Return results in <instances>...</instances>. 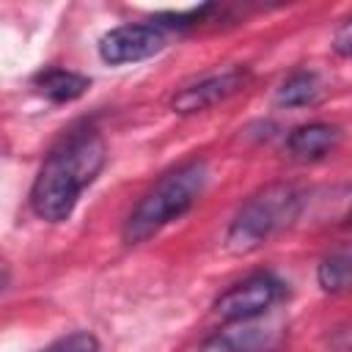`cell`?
Returning a JSON list of instances; mask_svg holds the SVG:
<instances>
[{"label": "cell", "instance_id": "obj_6", "mask_svg": "<svg viewBox=\"0 0 352 352\" xmlns=\"http://www.w3.org/2000/svg\"><path fill=\"white\" fill-rule=\"evenodd\" d=\"M165 47V30L154 22H129L107 30L99 38V58L110 66L138 63Z\"/></svg>", "mask_w": 352, "mask_h": 352}, {"label": "cell", "instance_id": "obj_14", "mask_svg": "<svg viewBox=\"0 0 352 352\" xmlns=\"http://www.w3.org/2000/svg\"><path fill=\"white\" fill-rule=\"evenodd\" d=\"M333 50L338 55H352V16L344 19L333 33Z\"/></svg>", "mask_w": 352, "mask_h": 352}, {"label": "cell", "instance_id": "obj_12", "mask_svg": "<svg viewBox=\"0 0 352 352\" xmlns=\"http://www.w3.org/2000/svg\"><path fill=\"white\" fill-rule=\"evenodd\" d=\"M316 280L322 292L338 294L352 289V250H333L316 267Z\"/></svg>", "mask_w": 352, "mask_h": 352}, {"label": "cell", "instance_id": "obj_3", "mask_svg": "<svg viewBox=\"0 0 352 352\" xmlns=\"http://www.w3.org/2000/svg\"><path fill=\"white\" fill-rule=\"evenodd\" d=\"M305 192L292 182H275L250 195L226 231V248L236 256L261 248L280 228L300 220Z\"/></svg>", "mask_w": 352, "mask_h": 352}, {"label": "cell", "instance_id": "obj_1", "mask_svg": "<svg viewBox=\"0 0 352 352\" xmlns=\"http://www.w3.org/2000/svg\"><path fill=\"white\" fill-rule=\"evenodd\" d=\"M104 160L107 146L96 129L69 132L41 162L30 187V209L47 223L66 220L82 190L102 173Z\"/></svg>", "mask_w": 352, "mask_h": 352}, {"label": "cell", "instance_id": "obj_5", "mask_svg": "<svg viewBox=\"0 0 352 352\" xmlns=\"http://www.w3.org/2000/svg\"><path fill=\"white\" fill-rule=\"evenodd\" d=\"M250 72L242 66H226L217 72H209L187 85H182L173 96H170V110L190 116V113H201L209 110L220 102H226L228 96H234L245 82H248Z\"/></svg>", "mask_w": 352, "mask_h": 352}, {"label": "cell", "instance_id": "obj_9", "mask_svg": "<svg viewBox=\"0 0 352 352\" xmlns=\"http://www.w3.org/2000/svg\"><path fill=\"white\" fill-rule=\"evenodd\" d=\"M319 99H322V80L311 69L289 72L275 91V104L280 107H311Z\"/></svg>", "mask_w": 352, "mask_h": 352}, {"label": "cell", "instance_id": "obj_8", "mask_svg": "<svg viewBox=\"0 0 352 352\" xmlns=\"http://www.w3.org/2000/svg\"><path fill=\"white\" fill-rule=\"evenodd\" d=\"M338 143H341V129L336 124L311 121V124H300L289 132L286 151L297 162H316V160L327 157L330 151H336Z\"/></svg>", "mask_w": 352, "mask_h": 352}, {"label": "cell", "instance_id": "obj_2", "mask_svg": "<svg viewBox=\"0 0 352 352\" xmlns=\"http://www.w3.org/2000/svg\"><path fill=\"white\" fill-rule=\"evenodd\" d=\"M209 179L204 160H187L173 170L162 173L132 206L121 226V239L126 245H140L162 231L168 223L179 220L204 192Z\"/></svg>", "mask_w": 352, "mask_h": 352}, {"label": "cell", "instance_id": "obj_7", "mask_svg": "<svg viewBox=\"0 0 352 352\" xmlns=\"http://www.w3.org/2000/svg\"><path fill=\"white\" fill-rule=\"evenodd\" d=\"M300 217H308L316 226H352V182H341L305 195Z\"/></svg>", "mask_w": 352, "mask_h": 352}, {"label": "cell", "instance_id": "obj_13", "mask_svg": "<svg viewBox=\"0 0 352 352\" xmlns=\"http://www.w3.org/2000/svg\"><path fill=\"white\" fill-rule=\"evenodd\" d=\"M41 352H99V341L88 330H74L69 336H60Z\"/></svg>", "mask_w": 352, "mask_h": 352}, {"label": "cell", "instance_id": "obj_10", "mask_svg": "<svg viewBox=\"0 0 352 352\" xmlns=\"http://www.w3.org/2000/svg\"><path fill=\"white\" fill-rule=\"evenodd\" d=\"M91 80L85 74H77L72 69H44L38 77H36V88L50 99V102H74L80 99L85 91H88Z\"/></svg>", "mask_w": 352, "mask_h": 352}, {"label": "cell", "instance_id": "obj_11", "mask_svg": "<svg viewBox=\"0 0 352 352\" xmlns=\"http://www.w3.org/2000/svg\"><path fill=\"white\" fill-rule=\"evenodd\" d=\"M267 336L258 327H242V330H220L209 336L198 352H264Z\"/></svg>", "mask_w": 352, "mask_h": 352}, {"label": "cell", "instance_id": "obj_4", "mask_svg": "<svg viewBox=\"0 0 352 352\" xmlns=\"http://www.w3.org/2000/svg\"><path fill=\"white\" fill-rule=\"evenodd\" d=\"M283 294V283L272 272H253L228 286L214 300V314L223 322H250L267 314Z\"/></svg>", "mask_w": 352, "mask_h": 352}]
</instances>
